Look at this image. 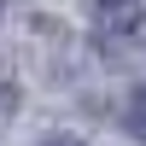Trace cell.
<instances>
[{
  "label": "cell",
  "instance_id": "obj_1",
  "mask_svg": "<svg viewBox=\"0 0 146 146\" xmlns=\"http://www.w3.org/2000/svg\"><path fill=\"white\" fill-rule=\"evenodd\" d=\"M88 18L100 29H129L140 23V0H88Z\"/></svg>",
  "mask_w": 146,
  "mask_h": 146
},
{
  "label": "cell",
  "instance_id": "obj_2",
  "mask_svg": "<svg viewBox=\"0 0 146 146\" xmlns=\"http://www.w3.org/2000/svg\"><path fill=\"white\" fill-rule=\"evenodd\" d=\"M47 146H82V140H47Z\"/></svg>",
  "mask_w": 146,
  "mask_h": 146
}]
</instances>
